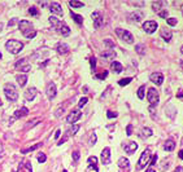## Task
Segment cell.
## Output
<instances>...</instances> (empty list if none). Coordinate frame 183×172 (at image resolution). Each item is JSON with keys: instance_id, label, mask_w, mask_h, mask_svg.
Here are the masks:
<instances>
[{"instance_id": "6da1fadb", "label": "cell", "mask_w": 183, "mask_h": 172, "mask_svg": "<svg viewBox=\"0 0 183 172\" xmlns=\"http://www.w3.org/2000/svg\"><path fill=\"white\" fill-rule=\"evenodd\" d=\"M18 27H20L21 34L25 38H27V39H33V38H35V35H37V31L33 28L31 22H29V21H26V20H21L20 22H18Z\"/></svg>"}, {"instance_id": "7a4b0ae2", "label": "cell", "mask_w": 183, "mask_h": 172, "mask_svg": "<svg viewBox=\"0 0 183 172\" xmlns=\"http://www.w3.org/2000/svg\"><path fill=\"white\" fill-rule=\"evenodd\" d=\"M48 21H49V23L52 25V27H53L56 31H59L60 34H62L64 36H68V35L70 34V28H69L68 26L65 25L64 22L59 21L57 18H55V17H52V16H51Z\"/></svg>"}, {"instance_id": "3957f363", "label": "cell", "mask_w": 183, "mask_h": 172, "mask_svg": "<svg viewBox=\"0 0 183 172\" xmlns=\"http://www.w3.org/2000/svg\"><path fill=\"white\" fill-rule=\"evenodd\" d=\"M5 48L8 49L11 53L17 54V53H20V52L22 51L23 43H22V42H18V40L12 39V40H8V42L5 43Z\"/></svg>"}, {"instance_id": "277c9868", "label": "cell", "mask_w": 183, "mask_h": 172, "mask_svg": "<svg viewBox=\"0 0 183 172\" xmlns=\"http://www.w3.org/2000/svg\"><path fill=\"white\" fill-rule=\"evenodd\" d=\"M4 93H5L7 99H8L9 101H12V102L17 101L18 92H17V89H16V87H14L13 84H7L5 87H4Z\"/></svg>"}, {"instance_id": "5b68a950", "label": "cell", "mask_w": 183, "mask_h": 172, "mask_svg": "<svg viewBox=\"0 0 183 172\" xmlns=\"http://www.w3.org/2000/svg\"><path fill=\"white\" fill-rule=\"evenodd\" d=\"M151 158H152V155H151L149 149H146L142 153L140 158H139V161H138V169H143L146 166H148L149 162H151Z\"/></svg>"}, {"instance_id": "8992f818", "label": "cell", "mask_w": 183, "mask_h": 172, "mask_svg": "<svg viewBox=\"0 0 183 172\" xmlns=\"http://www.w3.org/2000/svg\"><path fill=\"white\" fill-rule=\"evenodd\" d=\"M147 100L151 105H157L160 101V96H158V92L156 91V88H149L148 93H147Z\"/></svg>"}, {"instance_id": "52a82bcc", "label": "cell", "mask_w": 183, "mask_h": 172, "mask_svg": "<svg viewBox=\"0 0 183 172\" xmlns=\"http://www.w3.org/2000/svg\"><path fill=\"white\" fill-rule=\"evenodd\" d=\"M116 34L118 35L120 38H121L124 42L129 43V44H131L132 42H134V36L131 35V32L127 30H122V28H116Z\"/></svg>"}, {"instance_id": "ba28073f", "label": "cell", "mask_w": 183, "mask_h": 172, "mask_svg": "<svg viewBox=\"0 0 183 172\" xmlns=\"http://www.w3.org/2000/svg\"><path fill=\"white\" fill-rule=\"evenodd\" d=\"M158 25L156 21H146V22L143 23V30L146 31L147 34H152V32H155L156 30H157Z\"/></svg>"}, {"instance_id": "9c48e42d", "label": "cell", "mask_w": 183, "mask_h": 172, "mask_svg": "<svg viewBox=\"0 0 183 172\" xmlns=\"http://www.w3.org/2000/svg\"><path fill=\"white\" fill-rule=\"evenodd\" d=\"M81 118H82L81 110H71L70 114L66 116V122H68V123H70V124H73V123H75L77 120H79Z\"/></svg>"}, {"instance_id": "30bf717a", "label": "cell", "mask_w": 183, "mask_h": 172, "mask_svg": "<svg viewBox=\"0 0 183 172\" xmlns=\"http://www.w3.org/2000/svg\"><path fill=\"white\" fill-rule=\"evenodd\" d=\"M91 17H92V20H94V27L95 28L102 27L104 21H103V17H102V14H100V12H94V13L91 14Z\"/></svg>"}, {"instance_id": "8fae6325", "label": "cell", "mask_w": 183, "mask_h": 172, "mask_svg": "<svg viewBox=\"0 0 183 172\" xmlns=\"http://www.w3.org/2000/svg\"><path fill=\"white\" fill-rule=\"evenodd\" d=\"M45 93H47L48 100H53L55 97H56V85H55V83H49V84L47 85Z\"/></svg>"}, {"instance_id": "7c38bea8", "label": "cell", "mask_w": 183, "mask_h": 172, "mask_svg": "<svg viewBox=\"0 0 183 172\" xmlns=\"http://www.w3.org/2000/svg\"><path fill=\"white\" fill-rule=\"evenodd\" d=\"M149 79L152 80V83H155L156 85H161L164 82V75L161 73H153V74H151Z\"/></svg>"}, {"instance_id": "4fadbf2b", "label": "cell", "mask_w": 183, "mask_h": 172, "mask_svg": "<svg viewBox=\"0 0 183 172\" xmlns=\"http://www.w3.org/2000/svg\"><path fill=\"white\" fill-rule=\"evenodd\" d=\"M49 11H51L52 14H56V16H62L64 12H62V7L60 5L59 3H51L49 5Z\"/></svg>"}, {"instance_id": "5bb4252c", "label": "cell", "mask_w": 183, "mask_h": 172, "mask_svg": "<svg viewBox=\"0 0 183 172\" xmlns=\"http://www.w3.org/2000/svg\"><path fill=\"white\" fill-rule=\"evenodd\" d=\"M127 18H129V21H131V22H139V21L143 20V13L139 11H135V12H132V13H130L129 16H127Z\"/></svg>"}, {"instance_id": "9a60e30c", "label": "cell", "mask_w": 183, "mask_h": 172, "mask_svg": "<svg viewBox=\"0 0 183 172\" xmlns=\"http://www.w3.org/2000/svg\"><path fill=\"white\" fill-rule=\"evenodd\" d=\"M124 149L127 154H132V153H135L136 149H138V144L135 141H131V142H127L126 145H124Z\"/></svg>"}, {"instance_id": "2e32d148", "label": "cell", "mask_w": 183, "mask_h": 172, "mask_svg": "<svg viewBox=\"0 0 183 172\" xmlns=\"http://www.w3.org/2000/svg\"><path fill=\"white\" fill-rule=\"evenodd\" d=\"M102 162L104 164L110 163V149L109 148H104L102 151Z\"/></svg>"}, {"instance_id": "e0dca14e", "label": "cell", "mask_w": 183, "mask_h": 172, "mask_svg": "<svg viewBox=\"0 0 183 172\" xmlns=\"http://www.w3.org/2000/svg\"><path fill=\"white\" fill-rule=\"evenodd\" d=\"M35 96H37V88L35 87H30L26 89L25 92V99L29 100V101H31V100H34Z\"/></svg>"}, {"instance_id": "ac0fdd59", "label": "cell", "mask_w": 183, "mask_h": 172, "mask_svg": "<svg viewBox=\"0 0 183 172\" xmlns=\"http://www.w3.org/2000/svg\"><path fill=\"white\" fill-rule=\"evenodd\" d=\"M29 114V109L27 107H21V109H18V110H16L14 111V116H13V119H12L11 122H13L14 119H18V118H21V116H25V115H27Z\"/></svg>"}, {"instance_id": "d6986e66", "label": "cell", "mask_w": 183, "mask_h": 172, "mask_svg": "<svg viewBox=\"0 0 183 172\" xmlns=\"http://www.w3.org/2000/svg\"><path fill=\"white\" fill-rule=\"evenodd\" d=\"M110 69H112V71H114L116 74H120L122 71V65L120 64L118 61H112V64H110Z\"/></svg>"}, {"instance_id": "ffe728a7", "label": "cell", "mask_w": 183, "mask_h": 172, "mask_svg": "<svg viewBox=\"0 0 183 172\" xmlns=\"http://www.w3.org/2000/svg\"><path fill=\"white\" fill-rule=\"evenodd\" d=\"M161 36L164 38L165 42H170V40H172L173 34H172V31L168 30V28H162V30H161Z\"/></svg>"}, {"instance_id": "44dd1931", "label": "cell", "mask_w": 183, "mask_h": 172, "mask_svg": "<svg viewBox=\"0 0 183 172\" xmlns=\"http://www.w3.org/2000/svg\"><path fill=\"white\" fill-rule=\"evenodd\" d=\"M164 149L166 151H173L175 149V142L174 140H166L165 141V145H164Z\"/></svg>"}, {"instance_id": "7402d4cb", "label": "cell", "mask_w": 183, "mask_h": 172, "mask_svg": "<svg viewBox=\"0 0 183 172\" xmlns=\"http://www.w3.org/2000/svg\"><path fill=\"white\" fill-rule=\"evenodd\" d=\"M57 52H59L60 54H66L69 52V47L65 43H60L59 45H57Z\"/></svg>"}, {"instance_id": "603a6c76", "label": "cell", "mask_w": 183, "mask_h": 172, "mask_svg": "<svg viewBox=\"0 0 183 172\" xmlns=\"http://www.w3.org/2000/svg\"><path fill=\"white\" fill-rule=\"evenodd\" d=\"M118 166L120 168H125V169H129V166H130V162L127 158H125V157H122V158H120L118 161Z\"/></svg>"}, {"instance_id": "cb8c5ba5", "label": "cell", "mask_w": 183, "mask_h": 172, "mask_svg": "<svg viewBox=\"0 0 183 172\" xmlns=\"http://www.w3.org/2000/svg\"><path fill=\"white\" fill-rule=\"evenodd\" d=\"M153 135V132H152V130L151 128H148V127H143L142 128V131H140V136L142 137H149V136H152Z\"/></svg>"}, {"instance_id": "d4e9b609", "label": "cell", "mask_w": 183, "mask_h": 172, "mask_svg": "<svg viewBox=\"0 0 183 172\" xmlns=\"http://www.w3.org/2000/svg\"><path fill=\"white\" fill-rule=\"evenodd\" d=\"M17 83H18V85L20 87H23V85L26 84V82H27V76L26 75H17Z\"/></svg>"}, {"instance_id": "484cf974", "label": "cell", "mask_w": 183, "mask_h": 172, "mask_svg": "<svg viewBox=\"0 0 183 172\" xmlns=\"http://www.w3.org/2000/svg\"><path fill=\"white\" fill-rule=\"evenodd\" d=\"M43 144H35V145H33V146H30V148H27V149H22L21 150V153H22V154H26V153H29V151H34V150H37V149H39L40 146H42Z\"/></svg>"}, {"instance_id": "4316f807", "label": "cell", "mask_w": 183, "mask_h": 172, "mask_svg": "<svg viewBox=\"0 0 183 172\" xmlns=\"http://www.w3.org/2000/svg\"><path fill=\"white\" fill-rule=\"evenodd\" d=\"M70 16L73 17V20L75 21L78 25H82V23H83V17H82V16H79V14H77V13H73V12L70 13Z\"/></svg>"}, {"instance_id": "83f0119b", "label": "cell", "mask_w": 183, "mask_h": 172, "mask_svg": "<svg viewBox=\"0 0 183 172\" xmlns=\"http://www.w3.org/2000/svg\"><path fill=\"white\" fill-rule=\"evenodd\" d=\"M78 130H79V126H78V124H74L73 127H71L70 130L68 131V132L65 133V135L68 136V137H69V136H71V135H75V133L78 132Z\"/></svg>"}, {"instance_id": "f1b7e54d", "label": "cell", "mask_w": 183, "mask_h": 172, "mask_svg": "<svg viewBox=\"0 0 183 172\" xmlns=\"http://www.w3.org/2000/svg\"><path fill=\"white\" fill-rule=\"evenodd\" d=\"M161 5H162V1H155V3H152V9L155 12H160Z\"/></svg>"}, {"instance_id": "f546056e", "label": "cell", "mask_w": 183, "mask_h": 172, "mask_svg": "<svg viewBox=\"0 0 183 172\" xmlns=\"http://www.w3.org/2000/svg\"><path fill=\"white\" fill-rule=\"evenodd\" d=\"M135 51L138 52L139 54H144V53H146V47H144L143 44H138L135 47Z\"/></svg>"}, {"instance_id": "4dcf8cb0", "label": "cell", "mask_w": 183, "mask_h": 172, "mask_svg": "<svg viewBox=\"0 0 183 172\" xmlns=\"http://www.w3.org/2000/svg\"><path fill=\"white\" fill-rule=\"evenodd\" d=\"M144 92H146V85H142V87H139V89H138V97L140 100L144 99Z\"/></svg>"}, {"instance_id": "1f68e13d", "label": "cell", "mask_w": 183, "mask_h": 172, "mask_svg": "<svg viewBox=\"0 0 183 172\" xmlns=\"http://www.w3.org/2000/svg\"><path fill=\"white\" fill-rule=\"evenodd\" d=\"M69 5H70L71 8H82V7H83V3H81V1H69Z\"/></svg>"}, {"instance_id": "d6a6232c", "label": "cell", "mask_w": 183, "mask_h": 172, "mask_svg": "<svg viewBox=\"0 0 183 172\" xmlns=\"http://www.w3.org/2000/svg\"><path fill=\"white\" fill-rule=\"evenodd\" d=\"M131 80H132V78H125V79H121V80H120L118 84L121 85V87H125V85H127L130 82H131Z\"/></svg>"}, {"instance_id": "836d02e7", "label": "cell", "mask_w": 183, "mask_h": 172, "mask_svg": "<svg viewBox=\"0 0 183 172\" xmlns=\"http://www.w3.org/2000/svg\"><path fill=\"white\" fill-rule=\"evenodd\" d=\"M108 76V71H103L102 74H96L95 75V78L96 79H100V80H103V79H105Z\"/></svg>"}, {"instance_id": "e575fe53", "label": "cell", "mask_w": 183, "mask_h": 172, "mask_svg": "<svg viewBox=\"0 0 183 172\" xmlns=\"http://www.w3.org/2000/svg\"><path fill=\"white\" fill-rule=\"evenodd\" d=\"M158 16H160L161 18H168L169 17V12L165 11V9H161V11L158 12Z\"/></svg>"}, {"instance_id": "d590c367", "label": "cell", "mask_w": 183, "mask_h": 172, "mask_svg": "<svg viewBox=\"0 0 183 172\" xmlns=\"http://www.w3.org/2000/svg\"><path fill=\"white\" fill-rule=\"evenodd\" d=\"M87 162L91 166H96V164H98V158H96V157H90V158L87 159Z\"/></svg>"}, {"instance_id": "8d00e7d4", "label": "cell", "mask_w": 183, "mask_h": 172, "mask_svg": "<svg viewBox=\"0 0 183 172\" xmlns=\"http://www.w3.org/2000/svg\"><path fill=\"white\" fill-rule=\"evenodd\" d=\"M87 101H88V99H87V97H82V99L79 100V104H78V106H79V107H83L86 104H87Z\"/></svg>"}, {"instance_id": "74e56055", "label": "cell", "mask_w": 183, "mask_h": 172, "mask_svg": "<svg viewBox=\"0 0 183 172\" xmlns=\"http://www.w3.org/2000/svg\"><path fill=\"white\" fill-rule=\"evenodd\" d=\"M177 18H168V20H166V23H168V25H170V26H175L177 25Z\"/></svg>"}, {"instance_id": "f35d334b", "label": "cell", "mask_w": 183, "mask_h": 172, "mask_svg": "<svg viewBox=\"0 0 183 172\" xmlns=\"http://www.w3.org/2000/svg\"><path fill=\"white\" fill-rule=\"evenodd\" d=\"M47 161V157H45V154H39L38 155V162H39V163H44V162Z\"/></svg>"}, {"instance_id": "ab89813d", "label": "cell", "mask_w": 183, "mask_h": 172, "mask_svg": "<svg viewBox=\"0 0 183 172\" xmlns=\"http://www.w3.org/2000/svg\"><path fill=\"white\" fill-rule=\"evenodd\" d=\"M29 13H30L31 16H38V14H39V12H38V9L35 8V7H31V8L29 9Z\"/></svg>"}, {"instance_id": "60d3db41", "label": "cell", "mask_w": 183, "mask_h": 172, "mask_svg": "<svg viewBox=\"0 0 183 172\" xmlns=\"http://www.w3.org/2000/svg\"><path fill=\"white\" fill-rule=\"evenodd\" d=\"M96 144V135L95 133H92V135H91V137H90V141H88V145H91V146H92V145H95Z\"/></svg>"}, {"instance_id": "b9f144b4", "label": "cell", "mask_w": 183, "mask_h": 172, "mask_svg": "<svg viewBox=\"0 0 183 172\" xmlns=\"http://www.w3.org/2000/svg\"><path fill=\"white\" fill-rule=\"evenodd\" d=\"M126 135H127V136H131V135H132V124H127V127H126Z\"/></svg>"}, {"instance_id": "7bdbcfd3", "label": "cell", "mask_w": 183, "mask_h": 172, "mask_svg": "<svg viewBox=\"0 0 183 172\" xmlns=\"http://www.w3.org/2000/svg\"><path fill=\"white\" fill-rule=\"evenodd\" d=\"M102 57H105V58H109V57H116V52H109V53H103Z\"/></svg>"}, {"instance_id": "ee69618b", "label": "cell", "mask_w": 183, "mask_h": 172, "mask_svg": "<svg viewBox=\"0 0 183 172\" xmlns=\"http://www.w3.org/2000/svg\"><path fill=\"white\" fill-rule=\"evenodd\" d=\"M86 171H87V172H98L99 169H98V167H96V166H88Z\"/></svg>"}, {"instance_id": "f6af8a7d", "label": "cell", "mask_w": 183, "mask_h": 172, "mask_svg": "<svg viewBox=\"0 0 183 172\" xmlns=\"http://www.w3.org/2000/svg\"><path fill=\"white\" fill-rule=\"evenodd\" d=\"M156 162H157V155H152V159H151L149 164H151V166H155Z\"/></svg>"}, {"instance_id": "bcb514c9", "label": "cell", "mask_w": 183, "mask_h": 172, "mask_svg": "<svg viewBox=\"0 0 183 172\" xmlns=\"http://www.w3.org/2000/svg\"><path fill=\"white\" fill-rule=\"evenodd\" d=\"M90 62H91V69H95L96 67V58H95V57L90 58Z\"/></svg>"}, {"instance_id": "7dc6e473", "label": "cell", "mask_w": 183, "mask_h": 172, "mask_svg": "<svg viewBox=\"0 0 183 172\" xmlns=\"http://www.w3.org/2000/svg\"><path fill=\"white\" fill-rule=\"evenodd\" d=\"M107 116H108L109 119L116 118V116H117V113H113V111H108V113H107Z\"/></svg>"}, {"instance_id": "c3c4849f", "label": "cell", "mask_w": 183, "mask_h": 172, "mask_svg": "<svg viewBox=\"0 0 183 172\" xmlns=\"http://www.w3.org/2000/svg\"><path fill=\"white\" fill-rule=\"evenodd\" d=\"M73 159H74V161H79V151H78V150H75V151H74L73 153Z\"/></svg>"}, {"instance_id": "681fc988", "label": "cell", "mask_w": 183, "mask_h": 172, "mask_svg": "<svg viewBox=\"0 0 183 172\" xmlns=\"http://www.w3.org/2000/svg\"><path fill=\"white\" fill-rule=\"evenodd\" d=\"M104 44H105V45H107V47H109V48H112L113 45H114V44H113V43H112V40H109V39H107V40H104Z\"/></svg>"}, {"instance_id": "f907efd6", "label": "cell", "mask_w": 183, "mask_h": 172, "mask_svg": "<svg viewBox=\"0 0 183 172\" xmlns=\"http://www.w3.org/2000/svg\"><path fill=\"white\" fill-rule=\"evenodd\" d=\"M30 69H31V66H30V65H26V66H23V67H21V71L26 73V71H29Z\"/></svg>"}, {"instance_id": "816d5d0a", "label": "cell", "mask_w": 183, "mask_h": 172, "mask_svg": "<svg viewBox=\"0 0 183 172\" xmlns=\"http://www.w3.org/2000/svg\"><path fill=\"white\" fill-rule=\"evenodd\" d=\"M60 136H61V131H60V130H57V131H56V133H55V138H56V140H57V138H59Z\"/></svg>"}, {"instance_id": "f5cc1de1", "label": "cell", "mask_w": 183, "mask_h": 172, "mask_svg": "<svg viewBox=\"0 0 183 172\" xmlns=\"http://www.w3.org/2000/svg\"><path fill=\"white\" fill-rule=\"evenodd\" d=\"M16 21H17V20H16V18H13V20H11V21H9V22H8V26H9V27H11V26H13L14 23H16Z\"/></svg>"}, {"instance_id": "db71d44e", "label": "cell", "mask_w": 183, "mask_h": 172, "mask_svg": "<svg viewBox=\"0 0 183 172\" xmlns=\"http://www.w3.org/2000/svg\"><path fill=\"white\" fill-rule=\"evenodd\" d=\"M177 97L178 99H183V91H179V92L177 93Z\"/></svg>"}, {"instance_id": "11a10c76", "label": "cell", "mask_w": 183, "mask_h": 172, "mask_svg": "<svg viewBox=\"0 0 183 172\" xmlns=\"http://www.w3.org/2000/svg\"><path fill=\"white\" fill-rule=\"evenodd\" d=\"M174 172H183V167H182V166L177 167V168H175V171H174Z\"/></svg>"}, {"instance_id": "9f6ffc18", "label": "cell", "mask_w": 183, "mask_h": 172, "mask_svg": "<svg viewBox=\"0 0 183 172\" xmlns=\"http://www.w3.org/2000/svg\"><path fill=\"white\" fill-rule=\"evenodd\" d=\"M178 155H179V158L183 161V149H182V150H179V153H178Z\"/></svg>"}, {"instance_id": "6f0895ef", "label": "cell", "mask_w": 183, "mask_h": 172, "mask_svg": "<svg viewBox=\"0 0 183 172\" xmlns=\"http://www.w3.org/2000/svg\"><path fill=\"white\" fill-rule=\"evenodd\" d=\"M146 172H156V171H155V169H153V168H149V169H147Z\"/></svg>"}, {"instance_id": "680465c9", "label": "cell", "mask_w": 183, "mask_h": 172, "mask_svg": "<svg viewBox=\"0 0 183 172\" xmlns=\"http://www.w3.org/2000/svg\"><path fill=\"white\" fill-rule=\"evenodd\" d=\"M1 150H3V144L0 142V151H1Z\"/></svg>"}, {"instance_id": "91938a15", "label": "cell", "mask_w": 183, "mask_h": 172, "mask_svg": "<svg viewBox=\"0 0 183 172\" xmlns=\"http://www.w3.org/2000/svg\"><path fill=\"white\" fill-rule=\"evenodd\" d=\"M180 53H183V45L180 47Z\"/></svg>"}, {"instance_id": "94428289", "label": "cell", "mask_w": 183, "mask_h": 172, "mask_svg": "<svg viewBox=\"0 0 183 172\" xmlns=\"http://www.w3.org/2000/svg\"><path fill=\"white\" fill-rule=\"evenodd\" d=\"M180 65H182V66H183V60H182V61H180Z\"/></svg>"}, {"instance_id": "6125c7cd", "label": "cell", "mask_w": 183, "mask_h": 172, "mask_svg": "<svg viewBox=\"0 0 183 172\" xmlns=\"http://www.w3.org/2000/svg\"><path fill=\"white\" fill-rule=\"evenodd\" d=\"M1 104H3V102H1V100H0V106H1Z\"/></svg>"}, {"instance_id": "be15d7a7", "label": "cell", "mask_w": 183, "mask_h": 172, "mask_svg": "<svg viewBox=\"0 0 183 172\" xmlns=\"http://www.w3.org/2000/svg\"><path fill=\"white\" fill-rule=\"evenodd\" d=\"M62 172H68V171H66V169H64V171H62Z\"/></svg>"}, {"instance_id": "e7e4bbea", "label": "cell", "mask_w": 183, "mask_h": 172, "mask_svg": "<svg viewBox=\"0 0 183 172\" xmlns=\"http://www.w3.org/2000/svg\"><path fill=\"white\" fill-rule=\"evenodd\" d=\"M0 58H1V53H0Z\"/></svg>"}, {"instance_id": "03108f58", "label": "cell", "mask_w": 183, "mask_h": 172, "mask_svg": "<svg viewBox=\"0 0 183 172\" xmlns=\"http://www.w3.org/2000/svg\"><path fill=\"white\" fill-rule=\"evenodd\" d=\"M0 30H1V25H0Z\"/></svg>"}]
</instances>
